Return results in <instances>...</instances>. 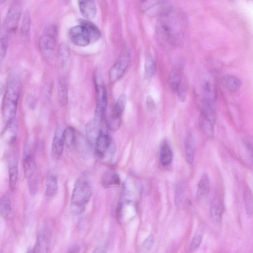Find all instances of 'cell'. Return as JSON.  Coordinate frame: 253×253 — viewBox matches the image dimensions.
<instances>
[{
  "label": "cell",
  "instance_id": "1",
  "mask_svg": "<svg viewBox=\"0 0 253 253\" xmlns=\"http://www.w3.org/2000/svg\"><path fill=\"white\" fill-rule=\"evenodd\" d=\"M184 28L183 17L179 13L169 10L165 12L159 19L156 32L161 42L176 46L182 41Z\"/></svg>",
  "mask_w": 253,
  "mask_h": 253
},
{
  "label": "cell",
  "instance_id": "2",
  "mask_svg": "<svg viewBox=\"0 0 253 253\" xmlns=\"http://www.w3.org/2000/svg\"><path fill=\"white\" fill-rule=\"evenodd\" d=\"M92 195V188L87 177L83 175L76 181L71 198L70 208L75 214H82Z\"/></svg>",
  "mask_w": 253,
  "mask_h": 253
},
{
  "label": "cell",
  "instance_id": "3",
  "mask_svg": "<svg viewBox=\"0 0 253 253\" xmlns=\"http://www.w3.org/2000/svg\"><path fill=\"white\" fill-rule=\"evenodd\" d=\"M20 92L19 82L13 80L5 91L1 106L2 117L5 124L15 119Z\"/></svg>",
  "mask_w": 253,
  "mask_h": 253
},
{
  "label": "cell",
  "instance_id": "4",
  "mask_svg": "<svg viewBox=\"0 0 253 253\" xmlns=\"http://www.w3.org/2000/svg\"><path fill=\"white\" fill-rule=\"evenodd\" d=\"M96 92V107L93 120L100 125L103 119L107 104V96L105 87L100 79L95 80Z\"/></svg>",
  "mask_w": 253,
  "mask_h": 253
},
{
  "label": "cell",
  "instance_id": "5",
  "mask_svg": "<svg viewBox=\"0 0 253 253\" xmlns=\"http://www.w3.org/2000/svg\"><path fill=\"white\" fill-rule=\"evenodd\" d=\"M57 28L55 26H48L39 40L40 50L45 58L48 59L53 54L57 36Z\"/></svg>",
  "mask_w": 253,
  "mask_h": 253
},
{
  "label": "cell",
  "instance_id": "6",
  "mask_svg": "<svg viewBox=\"0 0 253 253\" xmlns=\"http://www.w3.org/2000/svg\"><path fill=\"white\" fill-rule=\"evenodd\" d=\"M24 169L30 192L32 195L37 193L38 188V177L36 164L33 157L27 154L24 158Z\"/></svg>",
  "mask_w": 253,
  "mask_h": 253
},
{
  "label": "cell",
  "instance_id": "7",
  "mask_svg": "<svg viewBox=\"0 0 253 253\" xmlns=\"http://www.w3.org/2000/svg\"><path fill=\"white\" fill-rule=\"evenodd\" d=\"M130 61V54L127 52H124L119 56L109 72V79L111 83H115L120 79L128 67Z\"/></svg>",
  "mask_w": 253,
  "mask_h": 253
},
{
  "label": "cell",
  "instance_id": "8",
  "mask_svg": "<svg viewBox=\"0 0 253 253\" xmlns=\"http://www.w3.org/2000/svg\"><path fill=\"white\" fill-rule=\"evenodd\" d=\"M21 12V1L14 0L8 9L4 23L5 28L8 32H12L16 30Z\"/></svg>",
  "mask_w": 253,
  "mask_h": 253
},
{
  "label": "cell",
  "instance_id": "9",
  "mask_svg": "<svg viewBox=\"0 0 253 253\" xmlns=\"http://www.w3.org/2000/svg\"><path fill=\"white\" fill-rule=\"evenodd\" d=\"M69 35L72 42L78 46L84 47L91 43L87 30L81 24L71 28Z\"/></svg>",
  "mask_w": 253,
  "mask_h": 253
},
{
  "label": "cell",
  "instance_id": "10",
  "mask_svg": "<svg viewBox=\"0 0 253 253\" xmlns=\"http://www.w3.org/2000/svg\"><path fill=\"white\" fill-rule=\"evenodd\" d=\"M63 131L60 126L56 127L51 145V155L55 159L60 158L63 152L65 143Z\"/></svg>",
  "mask_w": 253,
  "mask_h": 253
},
{
  "label": "cell",
  "instance_id": "11",
  "mask_svg": "<svg viewBox=\"0 0 253 253\" xmlns=\"http://www.w3.org/2000/svg\"><path fill=\"white\" fill-rule=\"evenodd\" d=\"M50 233L47 230L44 229L39 233L33 252L46 253L48 252L50 244Z\"/></svg>",
  "mask_w": 253,
  "mask_h": 253
},
{
  "label": "cell",
  "instance_id": "12",
  "mask_svg": "<svg viewBox=\"0 0 253 253\" xmlns=\"http://www.w3.org/2000/svg\"><path fill=\"white\" fill-rule=\"evenodd\" d=\"M94 144L97 154L102 157L105 155L111 146V139L108 134L101 132L97 137Z\"/></svg>",
  "mask_w": 253,
  "mask_h": 253
},
{
  "label": "cell",
  "instance_id": "13",
  "mask_svg": "<svg viewBox=\"0 0 253 253\" xmlns=\"http://www.w3.org/2000/svg\"><path fill=\"white\" fill-rule=\"evenodd\" d=\"M80 11L87 19H93L96 13V7L94 0H79Z\"/></svg>",
  "mask_w": 253,
  "mask_h": 253
},
{
  "label": "cell",
  "instance_id": "14",
  "mask_svg": "<svg viewBox=\"0 0 253 253\" xmlns=\"http://www.w3.org/2000/svg\"><path fill=\"white\" fill-rule=\"evenodd\" d=\"M216 92L213 84L209 81H206L203 85L202 102L215 105Z\"/></svg>",
  "mask_w": 253,
  "mask_h": 253
},
{
  "label": "cell",
  "instance_id": "15",
  "mask_svg": "<svg viewBox=\"0 0 253 253\" xmlns=\"http://www.w3.org/2000/svg\"><path fill=\"white\" fill-rule=\"evenodd\" d=\"M17 133V125L15 119L6 124L5 127L1 133V137L4 141L8 143H13L16 137Z\"/></svg>",
  "mask_w": 253,
  "mask_h": 253
},
{
  "label": "cell",
  "instance_id": "16",
  "mask_svg": "<svg viewBox=\"0 0 253 253\" xmlns=\"http://www.w3.org/2000/svg\"><path fill=\"white\" fill-rule=\"evenodd\" d=\"M169 81L171 90L176 92L182 81V69L180 66H175L171 70L169 74Z\"/></svg>",
  "mask_w": 253,
  "mask_h": 253
},
{
  "label": "cell",
  "instance_id": "17",
  "mask_svg": "<svg viewBox=\"0 0 253 253\" xmlns=\"http://www.w3.org/2000/svg\"><path fill=\"white\" fill-rule=\"evenodd\" d=\"M58 191V182L57 177L53 174H49L45 183V196L48 198H53Z\"/></svg>",
  "mask_w": 253,
  "mask_h": 253
},
{
  "label": "cell",
  "instance_id": "18",
  "mask_svg": "<svg viewBox=\"0 0 253 253\" xmlns=\"http://www.w3.org/2000/svg\"><path fill=\"white\" fill-rule=\"evenodd\" d=\"M9 187L11 190L15 188L18 179V170L17 161L11 159L8 162Z\"/></svg>",
  "mask_w": 253,
  "mask_h": 253
},
{
  "label": "cell",
  "instance_id": "19",
  "mask_svg": "<svg viewBox=\"0 0 253 253\" xmlns=\"http://www.w3.org/2000/svg\"><path fill=\"white\" fill-rule=\"evenodd\" d=\"M211 216L212 221L216 223H220L222 214V206L220 201L217 199H213L210 206Z\"/></svg>",
  "mask_w": 253,
  "mask_h": 253
},
{
  "label": "cell",
  "instance_id": "20",
  "mask_svg": "<svg viewBox=\"0 0 253 253\" xmlns=\"http://www.w3.org/2000/svg\"><path fill=\"white\" fill-rule=\"evenodd\" d=\"M210 191V181L207 174H204L201 177L198 185L197 197L199 199L206 198Z\"/></svg>",
  "mask_w": 253,
  "mask_h": 253
},
{
  "label": "cell",
  "instance_id": "21",
  "mask_svg": "<svg viewBox=\"0 0 253 253\" xmlns=\"http://www.w3.org/2000/svg\"><path fill=\"white\" fill-rule=\"evenodd\" d=\"M160 161L165 166L169 165L172 159V152L169 144L164 141L161 144L160 148Z\"/></svg>",
  "mask_w": 253,
  "mask_h": 253
},
{
  "label": "cell",
  "instance_id": "22",
  "mask_svg": "<svg viewBox=\"0 0 253 253\" xmlns=\"http://www.w3.org/2000/svg\"><path fill=\"white\" fill-rule=\"evenodd\" d=\"M80 24L84 25L89 34L91 43L97 41L101 37V32L98 27L88 20H82Z\"/></svg>",
  "mask_w": 253,
  "mask_h": 253
},
{
  "label": "cell",
  "instance_id": "23",
  "mask_svg": "<svg viewBox=\"0 0 253 253\" xmlns=\"http://www.w3.org/2000/svg\"><path fill=\"white\" fill-rule=\"evenodd\" d=\"M99 125L97 124L93 120L89 122L86 125L85 130L87 137L89 142L94 144L95 140L101 132L99 129Z\"/></svg>",
  "mask_w": 253,
  "mask_h": 253
},
{
  "label": "cell",
  "instance_id": "24",
  "mask_svg": "<svg viewBox=\"0 0 253 253\" xmlns=\"http://www.w3.org/2000/svg\"><path fill=\"white\" fill-rule=\"evenodd\" d=\"M70 56L69 49L65 44L60 45L57 56V64L60 69L64 68L68 62Z\"/></svg>",
  "mask_w": 253,
  "mask_h": 253
},
{
  "label": "cell",
  "instance_id": "25",
  "mask_svg": "<svg viewBox=\"0 0 253 253\" xmlns=\"http://www.w3.org/2000/svg\"><path fill=\"white\" fill-rule=\"evenodd\" d=\"M156 72V63L154 58L151 56H148L144 63V76L146 80L152 79Z\"/></svg>",
  "mask_w": 253,
  "mask_h": 253
},
{
  "label": "cell",
  "instance_id": "26",
  "mask_svg": "<svg viewBox=\"0 0 253 253\" xmlns=\"http://www.w3.org/2000/svg\"><path fill=\"white\" fill-rule=\"evenodd\" d=\"M185 152L186 161L189 164H192L194 160L195 144L191 134H189L186 137L185 143Z\"/></svg>",
  "mask_w": 253,
  "mask_h": 253
},
{
  "label": "cell",
  "instance_id": "27",
  "mask_svg": "<svg viewBox=\"0 0 253 253\" xmlns=\"http://www.w3.org/2000/svg\"><path fill=\"white\" fill-rule=\"evenodd\" d=\"M126 103V96L125 94H121L117 100L111 113L115 116L121 117L124 111Z\"/></svg>",
  "mask_w": 253,
  "mask_h": 253
},
{
  "label": "cell",
  "instance_id": "28",
  "mask_svg": "<svg viewBox=\"0 0 253 253\" xmlns=\"http://www.w3.org/2000/svg\"><path fill=\"white\" fill-rule=\"evenodd\" d=\"M11 211V201L9 196L7 194L3 195L0 201V211L1 215L3 217L8 216Z\"/></svg>",
  "mask_w": 253,
  "mask_h": 253
},
{
  "label": "cell",
  "instance_id": "29",
  "mask_svg": "<svg viewBox=\"0 0 253 253\" xmlns=\"http://www.w3.org/2000/svg\"><path fill=\"white\" fill-rule=\"evenodd\" d=\"M30 16L28 12H25L20 29V35L24 39H27L29 37L30 28Z\"/></svg>",
  "mask_w": 253,
  "mask_h": 253
},
{
  "label": "cell",
  "instance_id": "30",
  "mask_svg": "<svg viewBox=\"0 0 253 253\" xmlns=\"http://www.w3.org/2000/svg\"><path fill=\"white\" fill-rule=\"evenodd\" d=\"M119 182V177L117 174L111 171L105 173L102 179V184L105 186L118 184Z\"/></svg>",
  "mask_w": 253,
  "mask_h": 253
},
{
  "label": "cell",
  "instance_id": "31",
  "mask_svg": "<svg viewBox=\"0 0 253 253\" xmlns=\"http://www.w3.org/2000/svg\"><path fill=\"white\" fill-rule=\"evenodd\" d=\"M225 84L229 91L236 92L240 88L242 83L237 77L229 76L225 80Z\"/></svg>",
  "mask_w": 253,
  "mask_h": 253
},
{
  "label": "cell",
  "instance_id": "32",
  "mask_svg": "<svg viewBox=\"0 0 253 253\" xmlns=\"http://www.w3.org/2000/svg\"><path fill=\"white\" fill-rule=\"evenodd\" d=\"M63 137L65 145L70 147L74 143L76 138L75 129L71 126L65 128L63 131Z\"/></svg>",
  "mask_w": 253,
  "mask_h": 253
},
{
  "label": "cell",
  "instance_id": "33",
  "mask_svg": "<svg viewBox=\"0 0 253 253\" xmlns=\"http://www.w3.org/2000/svg\"><path fill=\"white\" fill-rule=\"evenodd\" d=\"M186 190V184L183 181H179L175 189V203L177 206H179L182 203L184 197Z\"/></svg>",
  "mask_w": 253,
  "mask_h": 253
},
{
  "label": "cell",
  "instance_id": "34",
  "mask_svg": "<svg viewBox=\"0 0 253 253\" xmlns=\"http://www.w3.org/2000/svg\"><path fill=\"white\" fill-rule=\"evenodd\" d=\"M106 124L109 129L112 131H116L121 126V117L110 113L107 119Z\"/></svg>",
  "mask_w": 253,
  "mask_h": 253
},
{
  "label": "cell",
  "instance_id": "35",
  "mask_svg": "<svg viewBox=\"0 0 253 253\" xmlns=\"http://www.w3.org/2000/svg\"><path fill=\"white\" fill-rule=\"evenodd\" d=\"M58 94L59 101L62 105L66 104L68 99V91L64 81H60L58 84Z\"/></svg>",
  "mask_w": 253,
  "mask_h": 253
},
{
  "label": "cell",
  "instance_id": "36",
  "mask_svg": "<svg viewBox=\"0 0 253 253\" xmlns=\"http://www.w3.org/2000/svg\"><path fill=\"white\" fill-rule=\"evenodd\" d=\"M164 0H137L138 7L142 11H145Z\"/></svg>",
  "mask_w": 253,
  "mask_h": 253
},
{
  "label": "cell",
  "instance_id": "37",
  "mask_svg": "<svg viewBox=\"0 0 253 253\" xmlns=\"http://www.w3.org/2000/svg\"><path fill=\"white\" fill-rule=\"evenodd\" d=\"M244 199L247 213L251 215L253 213V200L251 194L248 190L245 191Z\"/></svg>",
  "mask_w": 253,
  "mask_h": 253
},
{
  "label": "cell",
  "instance_id": "38",
  "mask_svg": "<svg viewBox=\"0 0 253 253\" xmlns=\"http://www.w3.org/2000/svg\"><path fill=\"white\" fill-rule=\"evenodd\" d=\"M202 238L203 233L201 231H198L195 234L190 246L191 251H195L199 247L202 242Z\"/></svg>",
  "mask_w": 253,
  "mask_h": 253
},
{
  "label": "cell",
  "instance_id": "39",
  "mask_svg": "<svg viewBox=\"0 0 253 253\" xmlns=\"http://www.w3.org/2000/svg\"><path fill=\"white\" fill-rule=\"evenodd\" d=\"M187 92V86L182 80L176 91L179 101L182 102L184 101L186 97Z\"/></svg>",
  "mask_w": 253,
  "mask_h": 253
},
{
  "label": "cell",
  "instance_id": "40",
  "mask_svg": "<svg viewBox=\"0 0 253 253\" xmlns=\"http://www.w3.org/2000/svg\"><path fill=\"white\" fill-rule=\"evenodd\" d=\"M8 47L7 39L5 36H1L0 38V60L2 61L4 59L7 51Z\"/></svg>",
  "mask_w": 253,
  "mask_h": 253
},
{
  "label": "cell",
  "instance_id": "41",
  "mask_svg": "<svg viewBox=\"0 0 253 253\" xmlns=\"http://www.w3.org/2000/svg\"><path fill=\"white\" fill-rule=\"evenodd\" d=\"M154 238L152 235H150L144 241L143 246L146 250H149L153 245Z\"/></svg>",
  "mask_w": 253,
  "mask_h": 253
},
{
  "label": "cell",
  "instance_id": "42",
  "mask_svg": "<svg viewBox=\"0 0 253 253\" xmlns=\"http://www.w3.org/2000/svg\"><path fill=\"white\" fill-rule=\"evenodd\" d=\"M146 107L148 110H152L154 109L155 104L153 98L150 96H148L146 102Z\"/></svg>",
  "mask_w": 253,
  "mask_h": 253
},
{
  "label": "cell",
  "instance_id": "43",
  "mask_svg": "<svg viewBox=\"0 0 253 253\" xmlns=\"http://www.w3.org/2000/svg\"><path fill=\"white\" fill-rule=\"evenodd\" d=\"M247 152L250 159L253 162V148L249 143L246 144Z\"/></svg>",
  "mask_w": 253,
  "mask_h": 253
},
{
  "label": "cell",
  "instance_id": "44",
  "mask_svg": "<svg viewBox=\"0 0 253 253\" xmlns=\"http://www.w3.org/2000/svg\"><path fill=\"white\" fill-rule=\"evenodd\" d=\"M7 0H0V2L1 4L4 3Z\"/></svg>",
  "mask_w": 253,
  "mask_h": 253
}]
</instances>
